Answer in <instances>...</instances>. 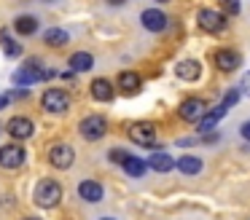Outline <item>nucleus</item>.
<instances>
[{
  "mask_svg": "<svg viewBox=\"0 0 250 220\" xmlns=\"http://www.w3.org/2000/svg\"><path fill=\"white\" fill-rule=\"evenodd\" d=\"M54 75H57L54 70H43V64H41L38 59H27V62L11 75V80H14L17 89H27V86L38 83V80H43V78H54Z\"/></svg>",
  "mask_w": 250,
  "mask_h": 220,
  "instance_id": "nucleus-1",
  "label": "nucleus"
},
{
  "mask_svg": "<svg viewBox=\"0 0 250 220\" xmlns=\"http://www.w3.org/2000/svg\"><path fill=\"white\" fill-rule=\"evenodd\" d=\"M33 201L38 204L41 209H54L57 204L62 201V185L57 180H41L33 191Z\"/></svg>",
  "mask_w": 250,
  "mask_h": 220,
  "instance_id": "nucleus-2",
  "label": "nucleus"
},
{
  "mask_svg": "<svg viewBox=\"0 0 250 220\" xmlns=\"http://www.w3.org/2000/svg\"><path fill=\"white\" fill-rule=\"evenodd\" d=\"M196 24H199L205 32H210V35H221V32L229 27V21H226V16H223V11L202 8L199 14H196Z\"/></svg>",
  "mask_w": 250,
  "mask_h": 220,
  "instance_id": "nucleus-3",
  "label": "nucleus"
},
{
  "mask_svg": "<svg viewBox=\"0 0 250 220\" xmlns=\"http://www.w3.org/2000/svg\"><path fill=\"white\" fill-rule=\"evenodd\" d=\"M41 107H43L46 113L60 116V113L70 110V97H67L65 89H46L43 97H41Z\"/></svg>",
  "mask_w": 250,
  "mask_h": 220,
  "instance_id": "nucleus-4",
  "label": "nucleus"
},
{
  "mask_svg": "<svg viewBox=\"0 0 250 220\" xmlns=\"http://www.w3.org/2000/svg\"><path fill=\"white\" fill-rule=\"evenodd\" d=\"M207 110H210V107H207V102L202 100V97H188V100H183L178 105V116H180V121H186V123H199Z\"/></svg>",
  "mask_w": 250,
  "mask_h": 220,
  "instance_id": "nucleus-5",
  "label": "nucleus"
},
{
  "mask_svg": "<svg viewBox=\"0 0 250 220\" xmlns=\"http://www.w3.org/2000/svg\"><path fill=\"white\" fill-rule=\"evenodd\" d=\"M105 132H108V121H105L103 116H86L81 123H78V134H81L83 140H89V142H97V140L105 137Z\"/></svg>",
  "mask_w": 250,
  "mask_h": 220,
  "instance_id": "nucleus-6",
  "label": "nucleus"
},
{
  "mask_svg": "<svg viewBox=\"0 0 250 220\" xmlns=\"http://www.w3.org/2000/svg\"><path fill=\"white\" fill-rule=\"evenodd\" d=\"M46 159H49V164L54 169H70L73 161H76V150L67 142H54L49 148V153H46Z\"/></svg>",
  "mask_w": 250,
  "mask_h": 220,
  "instance_id": "nucleus-7",
  "label": "nucleus"
},
{
  "mask_svg": "<svg viewBox=\"0 0 250 220\" xmlns=\"http://www.w3.org/2000/svg\"><path fill=\"white\" fill-rule=\"evenodd\" d=\"M27 161V150L24 145L19 142H8V145H0V166L3 169H17Z\"/></svg>",
  "mask_w": 250,
  "mask_h": 220,
  "instance_id": "nucleus-8",
  "label": "nucleus"
},
{
  "mask_svg": "<svg viewBox=\"0 0 250 220\" xmlns=\"http://www.w3.org/2000/svg\"><path fill=\"white\" fill-rule=\"evenodd\" d=\"M126 134H129V140L135 145H143V148H148V145L156 142V126L148 121H135L126 126Z\"/></svg>",
  "mask_w": 250,
  "mask_h": 220,
  "instance_id": "nucleus-9",
  "label": "nucleus"
},
{
  "mask_svg": "<svg viewBox=\"0 0 250 220\" xmlns=\"http://www.w3.org/2000/svg\"><path fill=\"white\" fill-rule=\"evenodd\" d=\"M6 134H11L14 140H30V137L35 134L33 118H27V116H14V118H8Z\"/></svg>",
  "mask_w": 250,
  "mask_h": 220,
  "instance_id": "nucleus-10",
  "label": "nucleus"
},
{
  "mask_svg": "<svg viewBox=\"0 0 250 220\" xmlns=\"http://www.w3.org/2000/svg\"><path fill=\"white\" fill-rule=\"evenodd\" d=\"M212 64H215L221 73H234L237 67H242V57H239V51H234V48H218V51L212 54Z\"/></svg>",
  "mask_w": 250,
  "mask_h": 220,
  "instance_id": "nucleus-11",
  "label": "nucleus"
},
{
  "mask_svg": "<svg viewBox=\"0 0 250 220\" xmlns=\"http://www.w3.org/2000/svg\"><path fill=\"white\" fill-rule=\"evenodd\" d=\"M140 24L146 27L148 32H164L167 24H169V19H167V14H164L162 8H146L140 14Z\"/></svg>",
  "mask_w": 250,
  "mask_h": 220,
  "instance_id": "nucleus-12",
  "label": "nucleus"
},
{
  "mask_svg": "<svg viewBox=\"0 0 250 220\" xmlns=\"http://www.w3.org/2000/svg\"><path fill=\"white\" fill-rule=\"evenodd\" d=\"M175 75H178L180 80L194 83V80H199V75H202V62L199 59H180V62L175 64Z\"/></svg>",
  "mask_w": 250,
  "mask_h": 220,
  "instance_id": "nucleus-13",
  "label": "nucleus"
},
{
  "mask_svg": "<svg viewBox=\"0 0 250 220\" xmlns=\"http://www.w3.org/2000/svg\"><path fill=\"white\" fill-rule=\"evenodd\" d=\"M78 196L89 204H97V201H103L105 188H103V182H97V180H81L78 182Z\"/></svg>",
  "mask_w": 250,
  "mask_h": 220,
  "instance_id": "nucleus-14",
  "label": "nucleus"
},
{
  "mask_svg": "<svg viewBox=\"0 0 250 220\" xmlns=\"http://www.w3.org/2000/svg\"><path fill=\"white\" fill-rule=\"evenodd\" d=\"M89 94H92L97 102H110L116 97V89H113V83H110L108 78H94L92 83H89Z\"/></svg>",
  "mask_w": 250,
  "mask_h": 220,
  "instance_id": "nucleus-15",
  "label": "nucleus"
},
{
  "mask_svg": "<svg viewBox=\"0 0 250 220\" xmlns=\"http://www.w3.org/2000/svg\"><path fill=\"white\" fill-rule=\"evenodd\" d=\"M226 107L223 105H218V107H212V110H207L205 113V118H202L199 123H196V129H199V134H212V129L218 126V123L223 121V116H226Z\"/></svg>",
  "mask_w": 250,
  "mask_h": 220,
  "instance_id": "nucleus-16",
  "label": "nucleus"
},
{
  "mask_svg": "<svg viewBox=\"0 0 250 220\" xmlns=\"http://www.w3.org/2000/svg\"><path fill=\"white\" fill-rule=\"evenodd\" d=\"M116 83H119V89L124 91L126 97L137 94V91L143 89V78L135 73V70H124V73H119V80H116Z\"/></svg>",
  "mask_w": 250,
  "mask_h": 220,
  "instance_id": "nucleus-17",
  "label": "nucleus"
},
{
  "mask_svg": "<svg viewBox=\"0 0 250 220\" xmlns=\"http://www.w3.org/2000/svg\"><path fill=\"white\" fill-rule=\"evenodd\" d=\"M14 32H17L19 38H30L38 32V19H35L33 14H19L17 19H14Z\"/></svg>",
  "mask_w": 250,
  "mask_h": 220,
  "instance_id": "nucleus-18",
  "label": "nucleus"
},
{
  "mask_svg": "<svg viewBox=\"0 0 250 220\" xmlns=\"http://www.w3.org/2000/svg\"><path fill=\"white\" fill-rule=\"evenodd\" d=\"M67 67H70V73H89L94 67V57L89 51H76L67 59Z\"/></svg>",
  "mask_w": 250,
  "mask_h": 220,
  "instance_id": "nucleus-19",
  "label": "nucleus"
},
{
  "mask_svg": "<svg viewBox=\"0 0 250 220\" xmlns=\"http://www.w3.org/2000/svg\"><path fill=\"white\" fill-rule=\"evenodd\" d=\"M148 166H151L153 172H159V175H164V172H172L175 161H172V153H164V150H156V153L148 156L146 161Z\"/></svg>",
  "mask_w": 250,
  "mask_h": 220,
  "instance_id": "nucleus-20",
  "label": "nucleus"
},
{
  "mask_svg": "<svg viewBox=\"0 0 250 220\" xmlns=\"http://www.w3.org/2000/svg\"><path fill=\"white\" fill-rule=\"evenodd\" d=\"M175 166H178L180 175L194 177V175H199V172H202V159H199V156H194V153H186V156H180V159L175 161Z\"/></svg>",
  "mask_w": 250,
  "mask_h": 220,
  "instance_id": "nucleus-21",
  "label": "nucleus"
},
{
  "mask_svg": "<svg viewBox=\"0 0 250 220\" xmlns=\"http://www.w3.org/2000/svg\"><path fill=\"white\" fill-rule=\"evenodd\" d=\"M0 46H3V51H6L8 59L22 57V46H19V40L11 35V30H0Z\"/></svg>",
  "mask_w": 250,
  "mask_h": 220,
  "instance_id": "nucleus-22",
  "label": "nucleus"
},
{
  "mask_svg": "<svg viewBox=\"0 0 250 220\" xmlns=\"http://www.w3.org/2000/svg\"><path fill=\"white\" fill-rule=\"evenodd\" d=\"M67 40H70V35H67L65 30H60V27H49V30H43V43L51 46V48L67 46Z\"/></svg>",
  "mask_w": 250,
  "mask_h": 220,
  "instance_id": "nucleus-23",
  "label": "nucleus"
},
{
  "mask_svg": "<svg viewBox=\"0 0 250 220\" xmlns=\"http://www.w3.org/2000/svg\"><path fill=\"white\" fill-rule=\"evenodd\" d=\"M121 166H124V172H126L129 177H143V175L148 172V164H146L143 159H137V156H126V161H124Z\"/></svg>",
  "mask_w": 250,
  "mask_h": 220,
  "instance_id": "nucleus-24",
  "label": "nucleus"
},
{
  "mask_svg": "<svg viewBox=\"0 0 250 220\" xmlns=\"http://www.w3.org/2000/svg\"><path fill=\"white\" fill-rule=\"evenodd\" d=\"M239 100H242V91H239L237 86H231V89H229L226 94H223L221 105H223V107H226V110H229V107H234V105H237Z\"/></svg>",
  "mask_w": 250,
  "mask_h": 220,
  "instance_id": "nucleus-25",
  "label": "nucleus"
},
{
  "mask_svg": "<svg viewBox=\"0 0 250 220\" xmlns=\"http://www.w3.org/2000/svg\"><path fill=\"white\" fill-rule=\"evenodd\" d=\"M126 156H129V153H126L124 148H113V150L108 153V159L113 161V164H124V161H126Z\"/></svg>",
  "mask_w": 250,
  "mask_h": 220,
  "instance_id": "nucleus-26",
  "label": "nucleus"
},
{
  "mask_svg": "<svg viewBox=\"0 0 250 220\" xmlns=\"http://www.w3.org/2000/svg\"><path fill=\"white\" fill-rule=\"evenodd\" d=\"M223 3V8L229 11V14H239L242 11V5H239V0H221Z\"/></svg>",
  "mask_w": 250,
  "mask_h": 220,
  "instance_id": "nucleus-27",
  "label": "nucleus"
},
{
  "mask_svg": "<svg viewBox=\"0 0 250 220\" xmlns=\"http://www.w3.org/2000/svg\"><path fill=\"white\" fill-rule=\"evenodd\" d=\"M239 91H242L245 97H250V73H245V78H242V86H239Z\"/></svg>",
  "mask_w": 250,
  "mask_h": 220,
  "instance_id": "nucleus-28",
  "label": "nucleus"
},
{
  "mask_svg": "<svg viewBox=\"0 0 250 220\" xmlns=\"http://www.w3.org/2000/svg\"><path fill=\"white\" fill-rule=\"evenodd\" d=\"M239 134H242L245 142H250V121H245L242 126H239Z\"/></svg>",
  "mask_w": 250,
  "mask_h": 220,
  "instance_id": "nucleus-29",
  "label": "nucleus"
},
{
  "mask_svg": "<svg viewBox=\"0 0 250 220\" xmlns=\"http://www.w3.org/2000/svg\"><path fill=\"white\" fill-rule=\"evenodd\" d=\"M8 102H11V97H8V94H0V110H6Z\"/></svg>",
  "mask_w": 250,
  "mask_h": 220,
  "instance_id": "nucleus-30",
  "label": "nucleus"
},
{
  "mask_svg": "<svg viewBox=\"0 0 250 220\" xmlns=\"http://www.w3.org/2000/svg\"><path fill=\"white\" fill-rule=\"evenodd\" d=\"M105 3L113 5V8H119V5H124V3H126V0H105Z\"/></svg>",
  "mask_w": 250,
  "mask_h": 220,
  "instance_id": "nucleus-31",
  "label": "nucleus"
},
{
  "mask_svg": "<svg viewBox=\"0 0 250 220\" xmlns=\"http://www.w3.org/2000/svg\"><path fill=\"white\" fill-rule=\"evenodd\" d=\"M22 220H41V218H22Z\"/></svg>",
  "mask_w": 250,
  "mask_h": 220,
  "instance_id": "nucleus-32",
  "label": "nucleus"
},
{
  "mask_svg": "<svg viewBox=\"0 0 250 220\" xmlns=\"http://www.w3.org/2000/svg\"><path fill=\"white\" fill-rule=\"evenodd\" d=\"M100 220H116V218H100Z\"/></svg>",
  "mask_w": 250,
  "mask_h": 220,
  "instance_id": "nucleus-33",
  "label": "nucleus"
},
{
  "mask_svg": "<svg viewBox=\"0 0 250 220\" xmlns=\"http://www.w3.org/2000/svg\"><path fill=\"white\" fill-rule=\"evenodd\" d=\"M156 3H167V0H156Z\"/></svg>",
  "mask_w": 250,
  "mask_h": 220,
  "instance_id": "nucleus-34",
  "label": "nucleus"
},
{
  "mask_svg": "<svg viewBox=\"0 0 250 220\" xmlns=\"http://www.w3.org/2000/svg\"><path fill=\"white\" fill-rule=\"evenodd\" d=\"M43 3H49V0H43Z\"/></svg>",
  "mask_w": 250,
  "mask_h": 220,
  "instance_id": "nucleus-35",
  "label": "nucleus"
}]
</instances>
